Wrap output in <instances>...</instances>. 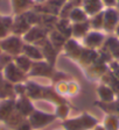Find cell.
<instances>
[{"instance_id":"33","label":"cell","mask_w":119,"mask_h":130,"mask_svg":"<svg viewBox=\"0 0 119 130\" xmlns=\"http://www.w3.org/2000/svg\"><path fill=\"white\" fill-rule=\"evenodd\" d=\"M104 7H116L117 6V0H102Z\"/></svg>"},{"instance_id":"31","label":"cell","mask_w":119,"mask_h":130,"mask_svg":"<svg viewBox=\"0 0 119 130\" xmlns=\"http://www.w3.org/2000/svg\"><path fill=\"white\" fill-rule=\"evenodd\" d=\"M79 92V85L77 81L69 80V91H68V95H76Z\"/></svg>"},{"instance_id":"27","label":"cell","mask_w":119,"mask_h":130,"mask_svg":"<svg viewBox=\"0 0 119 130\" xmlns=\"http://www.w3.org/2000/svg\"><path fill=\"white\" fill-rule=\"evenodd\" d=\"M89 23L92 30H102L103 31L104 19H103V11L95 14L89 18Z\"/></svg>"},{"instance_id":"2","label":"cell","mask_w":119,"mask_h":130,"mask_svg":"<svg viewBox=\"0 0 119 130\" xmlns=\"http://www.w3.org/2000/svg\"><path fill=\"white\" fill-rule=\"evenodd\" d=\"M25 46V41L22 36L11 34L7 37L0 40V51L5 52L14 58L22 54Z\"/></svg>"},{"instance_id":"37","label":"cell","mask_w":119,"mask_h":130,"mask_svg":"<svg viewBox=\"0 0 119 130\" xmlns=\"http://www.w3.org/2000/svg\"><path fill=\"white\" fill-rule=\"evenodd\" d=\"M116 7H117V9L119 11V0H117V6H116Z\"/></svg>"},{"instance_id":"34","label":"cell","mask_w":119,"mask_h":130,"mask_svg":"<svg viewBox=\"0 0 119 130\" xmlns=\"http://www.w3.org/2000/svg\"><path fill=\"white\" fill-rule=\"evenodd\" d=\"M9 7H11L9 0H0V8H1V9H5V8H9Z\"/></svg>"},{"instance_id":"7","label":"cell","mask_w":119,"mask_h":130,"mask_svg":"<svg viewBox=\"0 0 119 130\" xmlns=\"http://www.w3.org/2000/svg\"><path fill=\"white\" fill-rule=\"evenodd\" d=\"M104 26L103 31L105 34H113L117 24L119 23V11L117 7H106L103 9Z\"/></svg>"},{"instance_id":"38","label":"cell","mask_w":119,"mask_h":130,"mask_svg":"<svg viewBox=\"0 0 119 130\" xmlns=\"http://www.w3.org/2000/svg\"><path fill=\"white\" fill-rule=\"evenodd\" d=\"M57 130H64V129H57Z\"/></svg>"},{"instance_id":"14","label":"cell","mask_w":119,"mask_h":130,"mask_svg":"<svg viewBox=\"0 0 119 130\" xmlns=\"http://www.w3.org/2000/svg\"><path fill=\"white\" fill-rule=\"evenodd\" d=\"M15 113V99H5L0 102V121L7 123Z\"/></svg>"},{"instance_id":"25","label":"cell","mask_w":119,"mask_h":130,"mask_svg":"<svg viewBox=\"0 0 119 130\" xmlns=\"http://www.w3.org/2000/svg\"><path fill=\"white\" fill-rule=\"evenodd\" d=\"M97 93L102 102H112L114 99V91L109 85L100 84L97 88Z\"/></svg>"},{"instance_id":"3","label":"cell","mask_w":119,"mask_h":130,"mask_svg":"<svg viewBox=\"0 0 119 130\" xmlns=\"http://www.w3.org/2000/svg\"><path fill=\"white\" fill-rule=\"evenodd\" d=\"M55 72V66L50 65L46 60H39V62H34L33 66L30 69L29 73H28V78H42V79H48L50 83L53 80Z\"/></svg>"},{"instance_id":"8","label":"cell","mask_w":119,"mask_h":130,"mask_svg":"<svg viewBox=\"0 0 119 130\" xmlns=\"http://www.w3.org/2000/svg\"><path fill=\"white\" fill-rule=\"evenodd\" d=\"M49 31L50 30H47V28L42 27V26H39V24H35V26L30 27V29L22 36V38H23L25 43L38 44L39 42H41L42 40L48 37Z\"/></svg>"},{"instance_id":"30","label":"cell","mask_w":119,"mask_h":130,"mask_svg":"<svg viewBox=\"0 0 119 130\" xmlns=\"http://www.w3.org/2000/svg\"><path fill=\"white\" fill-rule=\"evenodd\" d=\"M13 60V57L9 55L5 54V52H0V71L5 68L8 63H11Z\"/></svg>"},{"instance_id":"21","label":"cell","mask_w":119,"mask_h":130,"mask_svg":"<svg viewBox=\"0 0 119 130\" xmlns=\"http://www.w3.org/2000/svg\"><path fill=\"white\" fill-rule=\"evenodd\" d=\"M22 55L27 56L29 59L33 62H39V60H44L43 55L41 52V49L35 44L30 43H25L23 50H22Z\"/></svg>"},{"instance_id":"23","label":"cell","mask_w":119,"mask_h":130,"mask_svg":"<svg viewBox=\"0 0 119 130\" xmlns=\"http://www.w3.org/2000/svg\"><path fill=\"white\" fill-rule=\"evenodd\" d=\"M71 27H73V23H71V21L69 19L58 18L56 23H55L54 29L57 30L58 32H61L67 38H70L71 37Z\"/></svg>"},{"instance_id":"32","label":"cell","mask_w":119,"mask_h":130,"mask_svg":"<svg viewBox=\"0 0 119 130\" xmlns=\"http://www.w3.org/2000/svg\"><path fill=\"white\" fill-rule=\"evenodd\" d=\"M14 130H33L32 125H30L28 119H25L22 122H20L19 124L14 128Z\"/></svg>"},{"instance_id":"13","label":"cell","mask_w":119,"mask_h":130,"mask_svg":"<svg viewBox=\"0 0 119 130\" xmlns=\"http://www.w3.org/2000/svg\"><path fill=\"white\" fill-rule=\"evenodd\" d=\"M32 24L28 22V20L25 18L23 14L20 15H14V21H13V27H12V34L14 35L23 36L28 30L30 29Z\"/></svg>"},{"instance_id":"26","label":"cell","mask_w":119,"mask_h":130,"mask_svg":"<svg viewBox=\"0 0 119 130\" xmlns=\"http://www.w3.org/2000/svg\"><path fill=\"white\" fill-rule=\"evenodd\" d=\"M13 62L15 63V65L18 66V68L20 69L21 71H23L25 73H29L30 69H32L33 66V60L29 59L27 56H25V55H19V56H16L13 58Z\"/></svg>"},{"instance_id":"9","label":"cell","mask_w":119,"mask_h":130,"mask_svg":"<svg viewBox=\"0 0 119 130\" xmlns=\"http://www.w3.org/2000/svg\"><path fill=\"white\" fill-rule=\"evenodd\" d=\"M83 49H84L83 44L78 40H75V38L70 37L65 41V43L62 49V52H64V55L68 58L73 59L74 62H77L79 59V57H81Z\"/></svg>"},{"instance_id":"29","label":"cell","mask_w":119,"mask_h":130,"mask_svg":"<svg viewBox=\"0 0 119 130\" xmlns=\"http://www.w3.org/2000/svg\"><path fill=\"white\" fill-rule=\"evenodd\" d=\"M105 130H118L119 128V120L114 115H109L105 119Z\"/></svg>"},{"instance_id":"16","label":"cell","mask_w":119,"mask_h":130,"mask_svg":"<svg viewBox=\"0 0 119 130\" xmlns=\"http://www.w3.org/2000/svg\"><path fill=\"white\" fill-rule=\"evenodd\" d=\"M11 9L14 15H20L34 8L35 4L33 0H9Z\"/></svg>"},{"instance_id":"28","label":"cell","mask_w":119,"mask_h":130,"mask_svg":"<svg viewBox=\"0 0 119 130\" xmlns=\"http://www.w3.org/2000/svg\"><path fill=\"white\" fill-rule=\"evenodd\" d=\"M69 106L68 103H60V105H56V108H55V115H56V119L60 120H67L68 115H69Z\"/></svg>"},{"instance_id":"36","label":"cell","mask_w":119,"mask_h":130,"mask_svg":"<svg viewBox=\"0 0 119 130\" xmlns=\"http://www.w3.org/2000/svg\"><path fill=\"white\" fill-rule=\"evenodd\" d=\"M93 130H105V128L102 127V125H98V124H97L95 128H93Z\"/></svg>"},{"instance_id":"4","label":"cell","mask_w":119,"mask_h":130,"mask_svg":"<svg viewBox=\"0 0 119 130\" xmlns=\"http://www.w3.org/2000/svg\"><path fill=\"white\" fill-rule=\"evenodd\" d=\"M1 71H3V74L6 80L13 85L22 84V83H26L28 80V74L20 70L13 60L11 63H8Z\"/></svg>"},{"instance_id":"22","label":"cell","mask_w":119,"mask_h":130,"mask_svg":"<svg viewBox=\"0 0 119 130\" xmlns=\"http://www.w3.org/2000/svg\"><path fill=\"white\" fill-rule=\"evenodd\" d=\"M68 19L71 21V23H79V22L88 21L89 16L81 6H75L71 8V11L68 14Z\"/></svg>"},{"instance_id":"12","label":"cell","mask_w":119,"mask_h":130,"mask_svg":"<svg viewBox=\"0 0 119 130\" xmlns=\"http://www.w3.org/2000/svg\"><path fill=\"white\" fill-rule=\"evenodd\" d=\"M100 49H103L104 51L108 52L112 58V60L119 62V38L117 36H106L105 42Z\"/></svg>"},{"instance_id":"10","label":"cell","mask_w":119,"mask_h":130,"mask_svg":"<svg viewBox=\"0 0 119 130\" xmlns=\"http://www.w3.org/2000/svg\"><path fill=\"white\" fill-rule=\"evenodd\" d=\"M35 45H38L39 48L41 49V52H42V55H43L44 60L48 62L50 65L55 66L57 57H58V55L61 54V52H60L58 50L50 43V41L48 40V37L44 38V40H42L41 42H39L38 44H35Z\"/></svg>"},{"instance_id":"15","label":"cell","mask_w":119,"mask_h":130,"mask_svg":"<svg viewBox=\"0 0 119 130\" xmlns=\"http://www.w3.org/2000/svg\"><path fill=\"white\" fill-rule=\"evenodd\" d=\"M98 58H99V52H98V50H92V49L84 48L81 54L79 59L77 60V63H78L83 69H87V68H89L90 65L93 64L95 62H97Z\"/></svg>"},{"instance_id":"24","label":"cell","mask_w":119,"mask_h":130,"mask_svg":"<svg viewBox=\"0 0 119 130\" xmlns=\"http://www.w3.org/2000/svg\"><path fill=\"white\" fill-rule=\"evenodd\" d=\"M48 40L50 41V43H52L60 52H62L63 45H64L65 41H67L68 38L65 37V36H63L61 32H58L57 30L52 29L48 34Z\"/></svg>"},{"instance_id":"11","label":"cell","mask_w":119,"mask_h":130,"mask_svg":"<svg viewBox=\"0 0 119 130\" xmlns=\"http://www.w3.org/2000/svg\"><path fill=\"white\" fill-rule=\"evenodd\" d=\"M15 109L25 119H28L30 114L35 110V106L33 105L32 100L27 95H21L16 96L15 99Z\"/></svg>"},{"instance_id":"6","label":"cell","mask_w":119,"mask_h":130,"mask_svg":"<svg viewBox=\"0 0 119 130\" xmlns=\"http://www.w3.org/2000/svg\"><path fill=\"white\" fill-rule=\"evenodd\" d=\"M106 40V34L102 30H90L87 35L83 37L81 43L84 48L92 49V50H99L103 46Z\"/></svg>"},{"instance_id":"17","label":"cell","mask_w":119,"mask_h":130,"mask_svg":"<svg viewBox=\"0 0 119 130\" xmlns=\"http://www.w3.org/2000/svg\"><path fill=\"white\" fill-rule=\"evenodd\" d=\"M79 6L83 8L89 18L102 12L105 8L103 3H102V0H81Z\"/></svg>"},{"instance_id":"35","label":"cell","mask_w":119,"mask_h":130,"mask_svg":"<svg viewBox=\"0 0 119 130\" xmlns=\"http://www.w3.org/2000/svg\"><path fill=\"white\" fill-rule=\"evenodd\" d=\"M33 1H34L35 6H36V5H43V4L47 3V0H33Z\"/></svg>"},{"instance_id":"5","label":"cell","mask_w":119,"mask_h":130,"mask_svg":"<svg viewBox=\"0 0 119 130\" xmlns=\"http://www.w3.org/2000/svg\"><path fill=\"white\" fill-rule=\"evenodd\" d=\"M55 120H56V115L54 113H47V111L38 110V109H35L28 117V121H29L33 130L47 127Z\"/></svg>"},{"instance_id":"20","label":"cell","mask_w":119,"mask_h":130,"mask_svg":"<svg viewBox=\"0 0 119 130\" xmlns=\"http://www.w3.org/2000/svg\"><path fill=\"white\" fill-rule=\"evenodd\" d=\"M91 30L90 27L89 20L85 22H79V23H73V27H71V37L75 38V40H83V37L87 35L88 32Z\"/></svg>"},{"instance_id":"18","label":"cell","mask_w":119,"mask_h":130,"mask_svg":"<svg viewBox=\"0 0 119 130\" xmlns=\"http://www.w3.org/2000/svg\"><path fill=\"white\" fill-rule=\"evenodd\" d=\"M14 85L5 79L3 74V71H0V100L5 99H14Z\"/></svg>"},{"instance_id":"19","label":"cell","mask_w":119,"mask_h":130,"mask_svg":"<svg viewBox=\"0 0 119 130\" xmlns=\"http://www.w3.org/2000/svg\"><path fill=\"white\" fill-rule=\"evenodd\" d=\"M14 16L9 14H0V40L12 34Z\"/></svg>"},{"instance_id":"1","label":"cell","mask_w":119,"mask_h":130,"mask_svg":"<svg viewBox=\"0 0 119 130\" xmlns=\"http://www.w3.org/2000/svg\"><path fill=\"white\" fill-rule=\"evenodd\" d=\"M98 124L97 120L88 113H83L75 119L63 120L62 127L64 130H90Z\"/></svg>"}]
</instances>
